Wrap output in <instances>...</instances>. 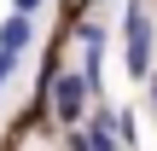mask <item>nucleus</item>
Masks as SVG:
<instances>
[{
    "mask_svg": "<svg viewBox=\"0 0 157 151\" xmlns=\"http://www.w3.org/2000/svg\"><path fill=\"white\" fill-rule=\"evenodd\" d=\"M157 29H151V12L140 6V0H128V12H122V58H128V76L134 81H146L157 70Z\"/></svg>",
    "mask_w": 157,
    "mask_h": 151,
    "instance_id": "1",
    "label": "nucleus"
},
{
    "mask_svg": "<svg viewBox=\"0 0 157 151\" xmlns=\"http://www.w3.org/2000/svg\"><path fill=\"white\" fill-rule=\"evenodd\" d=\"M47 99H52V116L64 128H82L87 111H93V93H87L82 70H47Z\"/></svg>",
    "mask_w": 157,
    "mask_h": 151,
    "instance_id": "2",
    "label": "nucleus"
},
{
    "mask_svg": "<svg viewBox=\"0 0 157 151\" xmlns=\"http://www.w3.org/2000/svg\"><path fill=\"white\" fill-rule=\"evenodd\" d=\"M29 47H35V17H29V12H12V17L0 23V52H17V58H23Z\"/></svg>",
    "mask_w": 157,
    "mask_h": 151,
    "instance_id": "3",
    "label": "nucleus"
},
{
    "mask_svg": "<svg viewBox=\"0 0 157 151\" xmlns=\"http://www.w3.org/2000/svg\"><path fill=\"white\" fill-rule=\"evenodd\" d=\"M17 64H23V58H17V52H0V87H6V81H12V76H17Z\"/></svg>",
    "mask_w": 157,
    "mask_h": 151,
    "instance_id": "4",
    "label": "nucleus"
},
{
    "mask_svg": "<svg viewBox=\"0 0 157 151\" xmlns=\"http://www.w3.org/2000/svg\"><path fill=\"white\" fill-rule=\"evenodd\" d=\"M41 6H47V0H12V12H29V17H35Z\"/></svg>",
    "mask_w": 157,
    "mask_h": 151,
    "instance_id": "5",
    "label": "nucleus"
},
{
    "mask_svg": "<svg viewBox=\"0 0 157 151\" xmlns=\"http://www.w3.org/2000/svg\"><path fill=\"white\" fill-rule=\"evenodd\" d=\"M70 151H93V145H87V134H82V128H70Z\"/></svg>",
    "mask_w": 157,
    "mask_h": 151,
    "instance_id": "6",
    "label": "nucleus"
},
{
    "mask_svg": "<svg viewBox=\"0 0 157 151\" xmlns=\"http://www.w3.org/2000/svg\"><path fill=\"white\" fill-rule=\"evenodd\" d=\"M146 99H151V111H157V70L146 76Z\"/></svg>",
    "mask_w": 157,
    "mask_h": 151,
    "instance_id": "7",
    "label": "nucleus"
},
{
    "mask_svg": "<svg viewBox=\"0 0 157 151\" xmlns=\"http://www.w3.org/2000/svg\"><path fill=\"white\" fill-rule=\"evenodd\" d=\"M82 6H99V0H82Z\"/></svg>",
    "mask_w": 157,
    "mask_h": 151,
    "instance_id": "8",
    "label": "nucleus"
}]
</instances>
